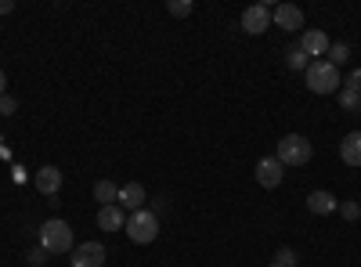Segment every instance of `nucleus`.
Instances as JSON below:
<instances>
[{"label":"nucleus","instance_id":"nucleus-1","mask_svg":"<svg viewBox=\"0 0 361 267\" xmlns=\"http://www.w3.org/2000/svg\"><path fill=\"white\" fill-rule=\"evenodd\" d=\"M40 246L47 253H73V228L62 221V217H51L40 224Z\"/></svg>","mask_w":361,"mask_h":267},{"label":"nucleus","instance_id":"nucleus-2","mask_svg":"<svg viewBox=\"0 0 361 267\" xmlns=\"http://www.w3.org/2000/svg\"><path fill=\"white\" fill-rule=\"evenodd\" d=\"M304 80H307V91H314V94H336L340 91V69L329 66L325 58H318V62L307 66Z\"/></svg>","mask_w":361,"mask_h":267},{"label":"nucleus","instance_id":"nucleus-3","mask_svg":"<svg viewBox=\"0 0 361 267\" xmlns=\"http://www.w3.org/2000/svg\"><path fill=\"white\" fill-rule=\"evenodd\" d=\"M311 141L304 137V134H286L282 141H279V148H275V159L282 163V166H304V163H311Z\"/></svg>","mask_w":361,"mask_h":267},{"label":"nucleus","instance_id":"nucleus-4","mask_svg":"<svg viewBox=\"0 0 361 267\" xmlns=\"http://www.w3.org/2000/svg\"><path fill=\"white\" fill-rule=\"evenodd\" d=\"M123 231H127V239H130V242L148 246V242H156V235H159V217H156L152 210H137V213L127 217Z\"/></svg>","mask_w":361,"mask_h":267},{"label":"nucleus","instance_id":"nucleus-5","mask_svg":"<svg viewBox=\"0 0 361 267\" xmlns=\"http://www.w3.org/2000/svg\"><path fill=\"white\" fill-rule=\"evenodd\" d=\"M282 170H286V166H282L275 156H264V159L253 166V173H257V185H260V188H279V185H282V177H286Z\"/></svg>","mask_w":361,"mask_h":267},{"label":"nucleus","instance_id":"nucleus-6","mask_svg":"<svg viewBox=\"0 0 361 267\" xmlns=\"http://www.w3.org/2000/svg\"><path fill=\"white\" fill-rule=\"evenodd\" d=\"M271 25L286 29V33H296V29H304V11L296 4H279V8H271Z\"/></svg>","mask_w":361,"mask_h":267},{"label":"nucleus","instance_id":"nucleus-7","mask_svg":"<svg viewBox=\"0 0 361 267\" xmlns=\"http://www.w3.org/2000/svg\"><path fill=\"white\" fill-rule=\"evenodd\" d=\"M300 51H304L307 58H325V51H329V33L325 29H304V33H300Z\"/></svg>","mask_w":361,"mask_h":267},{"label":"nucleus","instance_id":"nucleus-8","mask_svg":"<svg viewBox=\"0 0 361 267\" xmlns=\"http://www.w3.org/2000/svg\"><path fill=\"white\" fill-rule=\"evenodd\" d=\"M102 263H105V246L102 242L73 246V267H102Z\"/></svg>","mask_w":361,"mask_h":267},{"label":"nucleus","instance_id":"nucleus-9","mask_svg":"<svg viewBox=\"0 0 361 267\" xmlns=\"http://www.w3.org/2000/svg\"><path fill=\"white\" fill-rule=\"evenodd\" d=\"M267 25H271V8H267V4H250V8L243 11V29H246L250 37L264 33Z\"/></svg>","mask_w":361,"mask_h":267},{"label":"nucleus","instance_id":"nucleus-10","mask_svg":"<svg viewBox=\"0 0 361 267\" xmlns=\"http://www.w3.org/2000/svg\"><path fill=\"white\" fill-rule=\"evenodd\" d=\"M145 202H148V195H145V185H123L119 188V199H116V206L119 210H127V213H137V210H145Z\"/></svg>","mask_w":361,"mask_h":267},{"label":"nucleus","instance_id":"nucleus-11","mask_svg":"<svg viewBox=\"0 0 361 267\" xmlns=\"http://www.w3.org/2000/svg\"><path fill=\"white\" fill-rule=\"evenodd\" d=\"M58 188H62V170H58V166H40L37 170V192L47 195V199H54Z\"/></svg>","mask_w":361,"mask_h":267},{"label":"nucleus","instance_id":"nucleus-12","mask_svg":"<svg viewBox=\"0 0 361 267\" xmlns=\"http://www.w3.org/2000/svg\"><path fill=\"white\" fill-rule=\"evenodd\" d=\"M340 159L347 166H361V130H350L343 141H340Z\"/></svg>","mask_w":361,"mask_h":267},{"label":"nucleus","instance_id":"nucleus-13","mask_svg":"<svg viewBox=\"0 0 361 267\" xmlns=\"http://www.w3.org/2000/svg\"><path fill=\"white\" fill-rule=\"evenodd\" d=\"M123 210H119V206H102L98 210V228L102 231H123Z\"/></svg>","mask_w":361,"mask_h":267},{"label":"nucleus","instance_id":"nucleus-14","mask_svg":"<svg viewBox=\"0 0 361 267\" xmlns=\"http://www.w3.org/2000/svg\"><path fill=\"white\" fill-rule=\"evenodd\" d=\"M307 210H311L314 217H325V213L336 210V199L329 195V192H311V195H307Z\"/></svg>","mask_w":361,"mask_h":267},{"label":"nucleus","instance_id":"nucleus-15","mask_svg":"<svg viewBox=\"0 0 361 267\" xmlns=\"http://www.w3.org/2000/svg\"><path fill=\"white\" fill-rule=\"evenodd\" d=\"M94 199H98L102 206H116V199H119V185H112V181H98V185H94Z\"/></svg>","mask_w":361,"mask_h":267},{"label":"nucleus","instance_id":"nucleus-16","mask_svg":"<svg viewBox=\"0 0 361 267\" xmlns=\"http://www.w3.org/2000/svg\"><path fill=\"white\" fill-rule=\"evenodd\" d=\"M325 54H329L325 62H329V66H336V69H340L343 62H350V47H347V44H329Z\"/></svg>","mask_w":361,"mask_h":267},{"label":"nucleus","instance_id":"nucleus-17","mask_svg":"<svg viewBox=\"0 0 361 267\" xmlns=\"http://www.w3.org/2000/svg\"><path fill=\"white\" fill-rule=\"evenodd\" d=\"M286 66L293 69V73H307V66H311V58L300 51V47H293L289 54H286Z\"/></svg>","mask_w":361,"mask_h":267},{"label":"nucleus","instance_id":"nucleus-18","mask_svg":"<svg viewBox=\"0 0 361 267\" xmlns=\"http://www.w3.org/2000/svg\"><path fill=\"white\" fill-rule=\"evenodd\" d=\"M166 11H170L173 18H188V15L195 11V4H192V0H170V4H166Z\"/></svg>","mask_w":361,"mask_h":267},{"label":"nucleus","instance_id":"nucleus-19","mask_svg":"<svg viewBox=\"0 0 361 267\" xmlns=\"http://www.w3.org/2000/svg\"><path fill=\"white\" fill-rule=\"evenodd\" d=\"M300 263V256H296V249H289V246H282L279 253H275V267H296Z\"/></svg>","mask_w":361,"mask_h":267},{"label":"nucleus","instance_id":"nucleus-20","mask_svg":"<svg viewBox=\"0 0 361 267\" xmlns=\"http://www.w3.org/2000/svg\"><path fill=\"white\" fill-rule=\"evenodd\" d=\"M336 210H340V217H343V221H357V217H361V202L347 199V202H340V206H336Z\"/></svg>","mask_w":361,"mask_h":267},{"label":"nucleus","instance_id":"nucleus-21","mask_svg":"<svg viewBox=\"0 0 361 267\" xmlns=\"http://www.w3.org/2000/svg\"><path fill=\"white\" fill-rule=\"evenodd\" d=\"M340 105L343 108H361V94L350 91V87H340Z\"/></svg>","mask_w":361,"mask_h":267},{"label":"nucleus","instance_id":"nucleus-22","mask_svg":"<svg viewBox=\"0 0 361 267\" xmlns=\"http://www.w3.org/2000/svg\"><path fill=\"white\" fill-rule=\"evenodd\" d=\"M15 112H18V101L11 94H4V98H0V116H15Z\"/></svg>","mask_w":361,"mask_h":267},{"label":"nucleus","instance_id":"nucleus-23","mask_svg":"<svg viewBox=\"0 0 361 267\" xmlns=\"http://www.w3.org/2000/svg\"><path fill=\"white\" fill-rule=\"evenodd\" d=\"M47 256H51V253H47L44 246H40V249H33V253H29V267H44V263H47Z\"/></svg>","mask_w":361,"mask_h":267},{"label":"nucleus","instance_id":"nucleus-24","mask_svg":"<svg viewBox=\"0 0 361 267\" xmlns=\"http://www.w3.org/2000/svg\"><path fill=\"white\" fill-rule=\"evenodd\" d=\"M347 87H350V91H357V94H361V69H354V73L347 76Z\"/></svg>","mask_w":361,"mask_h":267},{"label":"nucleus","instance_id":"nucleus-25","mask_svg":"<svg viewBox=\"0 0 361 267\" xmlns=\"http://www.w3.org/2000/svg\"><path fill=\"white\" fill-rule=\"evenodd\" d=\"M15 11V0H0V15H11Z\"/></svg>","mask_w":361,"mask_h":267},{"label":"nucleus","instance_id":"nucleus-26","mask_svg":"<svg viewBox=\"0 0 361 267\" xmlns=\"http://www.w3.org/2000/svg\"><path fill=\"white\" fill-rule=\"evenodd\" d=\"M4 87H8V76H4V69H0V98H4Z\"/></svg>","mask_w":361,"mask_h":267},{"label":"nucleus","instance_id":"nucleus-27","mask_svg":"<svg viewBox=\"0 0 361 267\" xmlns=\"http://www.w3.org/2000/svg\"><path fill=\"white\" fill-rule=\"evenodd\" d=\"M271 267H275V263H271Z\"/></svg>","mask_w":361,"mask_h":267}]
</instances>
